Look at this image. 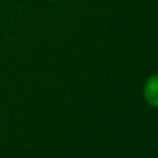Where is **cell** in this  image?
<instances>
[{
	"instance_id": "cell-1",
	"label": "cell",
	"mask_w": 158,
	"mask_h": 158,
	"mask_svg": "<svg viewBox=\"0 0 158 158\" xmlns=\"http://www.w3.org/2000/svg\"><path fill=\"white\" fill-rule=\"evenodd\" d=\"M143 97L148 106L158 108V74L147 78L143 87Z\"/></svg>"
},
{
	"instance_id": "cell-2",
	"label": "cell",
	"mask_w": 158,
	"mask_h": 158,
	"mask_svg": "<svg viewBox=\"0 0 158 158\" xmlns=\"http://www.w3.org/2000/svg\"><path fill=\"white\" fill-rule=\"evenodd\" d=\"M52 2H57V0H52Z\"/></svg>"
}]
</instances>
